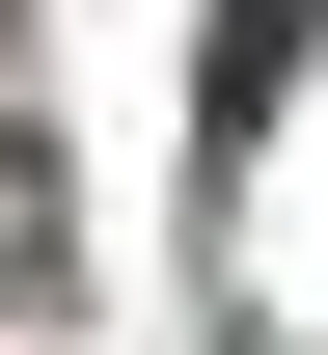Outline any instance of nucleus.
<instances>
[{"mask_svg": "<svg viewBox=\"0 0 328 355\" xmlns=\"http://www.w3.org/2000/svg\"><path fill=\"white\" fill-rule=\"evenodd\" d=\"M28 273H55V164L0 137V301H28Z\"/></svg>", "mask_w": 328, "mask_h": 355, "instance_id": "obj_2", "label": "nucleus"}, {"mask_svg": "<svg viewBox=\"0 0 328 355\" xmlns=\"http://www.w3.org/2000/svg\"><path fill=\"white\" fill-rule=\"evenodd\" d=\"M328 55V0H219V137H274V83Z\"/></svg>", "mask_w": 328, "mask_h": 355, "instance_id": "obj_1", "label": "nucleus"}]
</instances>
